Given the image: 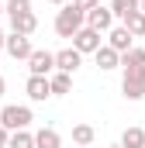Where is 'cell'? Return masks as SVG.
I'll list each match as a JSON object with an SVG mask.
<instances>
[{
	"label": "cell",
	"instance_id": "5b68a950",
	"mask_svg": "<svg viewBox=\"0 0 145 148\" xmlns=\"http://www.w3.org/2000/svg\"><path fill=\"white\" fill-rule=\"evenodd\" d=\"M28 69H31V76H52L55 73V55L45 52V48H35L28 55Z\"/></svg>",
	"mask_w": 145,
	"mask_h": 148
},
{
	"label": "cell",
	"instance_id": "ba28073f",
	"mask_svg": "<svg viewBox=\"0 0 145 148\" xmlns=\"http://www.w3.org/2000/svg\"><path fill=\"white\" fill-rule=\"evenodd\" d=\"M79 66H83V55H79L76 48H62V52H55V73L72 76Z\"/></svg>",
	"mask_w": 145,
	"mask_h": 148
},
{
	"label": "cell",
	"instance_id": "4316f807",
	"mask_svg": "<svg viewBox=\"0 0 145 148\" xmlns=\"http://www.w3.org/2000/svg\"><path fill=\"white\" fill-rule=\"evenodd\" d=\"M3 38H7V35H3V31H0V48H3Z\"/></svg>",
	"mask_w": 145,
	"mask_h": 148
},
{
	"label": "cell",
	"instance_id": "ffe728a7",
	"mask_svg": "<svg viewBox=\"0 0 145 148\" xmlns=\"http://www.w3.org/2000/svg\"><path fill=\"white\" fill-rule=\"evenodd\" d=\"M121 66H124V69H128V66H145V48H135V45H131V48L121 55Z\"/></svg>",
	"mask_w": 145,
	"mask_h": 148
},
{
	"label": "cell",
	"instance_id": "8992f818",
	"mask_svg": "<svg viewBox=\"0 0 145 148\" xmlns=\"http://www.w3.org/2000/svg\"><path fill=\"white\" fill-rule=\"evenodd\" d=\"M3 48H7L10 59H24V62H28V55L35 52V48H31V38H28V35H17V31H10V35L3 38Z\"/></svg>",
	"mask_w": 145,
	"mask_h": 148
},
{
	"label": "cell",
	"instance_id": "cb8c5ba5",
	"mask_svg": "<svg viewBox=\"0 0 145 148\" xmlns=\"http://www.w3.org/2000/svg\"><path fill=\"white\" fill-rule=\"evenodd\" d=\"M3 90H7V79H3V76H0V97H3Z\"/></svg>",
	"mask_w": 145,
	"mask_h": 148
},
{
	"label": "cell",
	"instance_id": "3957f363",
	"mask_svg": "<svg viewBox=\"0 0 145 148\" xmlns=\"http://www.w3.org/2000/svg\"><path fill=\"white\" fill-rule=\"evenodd\" d=\"M31 121H35V117H31L28 107H17V103L0 107V127H7V131H24Z\"/></svg>",
	"mask_w": 145,
	"mask_h": 148
},
{
	"label": "cell",
	"instance_id": "e0dca14e",
	"mask_svg": "<svg viewBox=\"0 0 145 148\" xmlns=\"http://www.w3.org/2000/svg\"><path fill=\"white\" fill-rule=\"evenodd\" d=\"M138 10V0H110V14L117 17V21H124V17H131Z\"/></svg>",
	"mask_w": 145,
	"mask_h": 148
},
{
	"label": "cell",
	"instance_id": "9c48e42d",
	"mask_svg": "<svg viewBox=\"0 0 145 148\" xmlns=\"http://www.w3.org/2000/svg\"><path fill=\"white\" fill-rule=\"evenodd\" d=\"M28 97L35 100V103H41V100H48L52 97V86H48V76H28Z\"/></svg>",
	"mask_w": 145,
	"mask_h": 148
},
{
	"label": "cell",
	"instance_id": "d4e9b609",
	"mask_svg": "<svg viewBox=\"0 0 145 148\" xmlns=\"http://www.w3.org/2000/svg\"><path fill=\"white\" fill-rule=\"evenodd\" d=\"M48 3H55V7H62V3H69V0H48Z\"/></svg>",
	"mask_w": 145,
	"mask_h": 148
},
{
	"label": "cell",
	"instance_id": "5bb4252c",
	"mask_svg": "<svg viewBox=\"0 0 145 148\" xmlns=\"http://www.w3.org/2000/svg\"><path fill=\"white\" fill-rule=\"evenodd\" d=\"M48 86H52V97H66V93L72 90V76L52 73V76H48Z\"/></svg>",
	"mask_w": 145,
	"mask_h": 148
},
{
	"label": "cell",
	"instance_id": "30bf717a",
	"mask_svg": "<svg viewBox=\"0 0 145 148\" xmlns=\"http://www.w3.org/2000/svg\"><path fill=\"white\" fill-rule=\"evenodd\" d=\"M107 45L117 52V55H124L128 48H131V35H128V28L124 24H117V28H110V35H107Z\"/></svg>",
	"mask_w": 145,
	"mask_h": 148
},
{
	"label": "cell",
	"instance_id": "603a6c76",
	"mask_svg": "<svg viewBox=\"0 0 145 148\" xmlns=\"http://www.w3.org/2000/svg\"><path fill=\"white\" fill-rule=\"evenodd\" d=\"M7 138H10V131H7V127H0V148H7Z\"/></svg>",
	"mask_w": 145,
	"mask_h": 148
},
{
	"label": "cell",
	"instance_id": "d6986e66",
	"mask_svg": "<svg viewBox=\"0 0 145 148\" xmlns=\"http://www.w3.org/2000/svg\"><path fill=\"white\" fill-rule=\"evenodd\" d=\"M7 148H35V134H28V131H10Z\"/></svg>",
	"mask_w": 145,
	"mask_h": 148
},
{
	"label": "cell",
	"instance_id": "6da1fadb",
	"mask_svg": "<svg viewBox=\"0 0 145 148\" xmlns=\"http://www.w3.org/2000/svg\"><path fill=\"white\" fill-rule=\"evenodd\" d=\"M83 28V10H76L72 3H62V10L55 14V35L59 38H72Z\"/></svg>",
	"mask_w": 145,
	"mask_h": 148
},
{
	"label": "cell",
	"instance_id": "7402d4cb",
	"mask_svg": "<svg viewBox=\"0 0 145 148\" xmlns=\"http://www.w3.org/2000/svg\"><path fill=\"white\" fill-rule=\"evenodd\" d=\"M97 3H100V0H72V7H76V10H83V14H86L90 7H97Z\"/></svg>",
	"mask_w": 145,
	"mask_h": 148
},
{
	"label": "cell",
	"instance_id": "52a82bcc",
	"mask_svg": "<svg viewBox=\"0 0 145 148\" xmlns=\"http://www.w3.org/2000/svg\"><path fill=\"white\" fill-rule=\"evenodd\" d=\"M72 48L79 52V55H86V52H97L100 48V31H93V28H79L76 35H72Z\"/></svg>",
	"mask_w": 145,
	"mask_h": 148
},
{
	"label": "cell",
	"instance_id": "7a4b0ae2",
	"mask_svg": "<svg viewBox=\"0 0 145 148\" xmlns=\"http://www.w3.org/2000/svg\"><path fill=\"white\" fill-rule=\"evenodd\" d=\"M121 93L128 100H142L145 97V66H128L121 79Z\"/></svg>",
	"mask_w": 145,
	"mask_h": 148
},
{
	"label": "cell",
	"instance_id": "ac0fdd59",
	"mask_svg": "<svg viewBox=\"0 0 145 148\" xmlns=\"http://www.w3.org/2000/svg\"><path fill=\"white\" fill-rule=\"evenodd\" d=\"M93 138H97V131H93L90 124H76V127H72V141H76L79 148H90Z\"/></svg>",
	"mask_w": 145,
	"mask_h": 148
},
{
	"label": "cell",
	"instance_id": "8fae6325",
	"mask_svg": "<svg viewBox=\"0 0 145 148\" xmlns=\"http://www.w3.org/2000/svg\"><path fill=\"white\" fill-rule=\"evenodd\" d=\"M10 28H14L17 35H28V38H31L38 31V17L31 14V10H28V14H17V17H10Z\"/></svg>",
	"mask_w": 145,
	"mask_h": 148
},
{
	"label": "cell",
	"instance_id": "484cf974",
	"mask_svg": "<svg viewBox=\"0 0 145 148\" xmlns=\"http://www.w3.org/2000/svg\"><path fill=\"white\" fill-rule=\"evenodd\" d=\"M138 10H142V14H145V0H138Z\"/></svg>",
	"mask_w": 145,
	"mask_h": 148
},
{
	"label": "cell",
	"instance_id": "9a60e30c",
	"mask_svg": "<svg viewBox=\"0 0 145 148\" xmlns=\"http://www.w3.org/2000/svg\"><path fill=\"white\" fill-rule=\"evenodd\" d=\"M121 24L128 28V35H131V38H145V14H142V10H135V14L124 17Z\"/></svg>",
	"mask_w": 145,
	"mask_h": 148
},
{
	"label": "cell",
	"instance_id": "44dd1931",
	"mask_svg": "<svg viewBox=\"0 0 145 148\" xmlns=\"http://www.w3.org/2000/svg\"><path fill=\"white\" fill-rule=\"evenodd\" d=\"M28 10H31V0H7V3H3V14H7V17L28 14Z\"/></svg>",
	"mask_w": 145,
	"mask_h": 148
},
{
	"label": "cell",
	"instance_id": "4fadbf2b",
	"mask_svg": "<svg viewBox=\"0 0 145 148\" xmlns=\"http://www.w3.org/2000/svg\"><path fill=\"white\" fill-rule=\"evenodd\" d=\"M35 148H62V138L55 127H41L35 134Z\"/></svg>",
	"mask_w": 145,
	"mask_h": 148
},
{
	"label": "cell",
	"instance_id": "2e32d148",
	"mask_svg": "<svg viewBox=\"0 0 145 148\" xmlns=\"http://www.w3.org/2000/svg\"><path fill=\"white\" fill-rule=\"evenodd\" d=\"M121 148H145V131H142V127H124Z\"/></svg>",
	"mask_w": 145,
	"mask_h": 148
},
{
	"label": "cell",
	"instance_id": "277c9868",
	"mask_svg": "<svg viewBox=\"0 0 145 148\" xmlns=\"http://www.w3.org/2000/svg\"><path fill=\"white\" fill-rule=\"evenodd\" d=\"M83 24L93 28V31H110V28H114V14H110V7L97 3V7H90V10L83 14Z\"/></svg>",
	"mask_w": 145,
	"mask_h": 148
},
{
	"label": "cell",
	"instance_id": "7c38bea8",
	"mask_svg": "<svg viewBox=\"0 0 145 148\" xmlns=\"http://www.w3.org/2000/svg\"><path fill=\"white\" fill-rule=\"evenodd\" d=\"M93 55H97V66H100L104 73H110V69H117V66H121V55H117L110 45H100Z\"/></svg>",
	"mask_w": 145,
	"mask_h": 148
},
{
	"label": "cell",
	"instance_id": "f1b7e54d",
	"mask_svg": "<svg viewBox=\"0 0 145 148\" xmlns=\"http://www.w3.org/2000/svg\"><path fill=\"white\" fill-rule=\"evenodd\" d=\"M110 148H121V145H110Z\"/></svg>",
	"mask_w": 145,
	"mask_h": 148
},
{
	"label": "cell",
	"instance_id": "83f0119b",
	"mask_svg": "<svg viewBox=\"0 0 145 148\" xmlns=\"http://www.w3.org/2000/svg\"><path fill=\"white\" fill-rule=\"evenodd\" d=\"M0 17H3V3H0Z\"/></svg>",
	"mask_w": 145,
	"mask_h": 148
}]
</instances>
